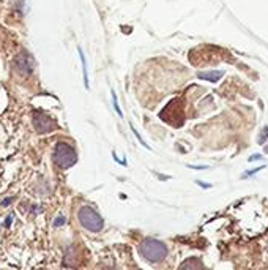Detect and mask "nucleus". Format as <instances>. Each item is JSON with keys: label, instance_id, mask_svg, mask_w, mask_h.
I'll use <instances>...</instances> for the list:
<instances>
[{"label": "nucleus", "instance_id": "1", "mask_svg": "<svg viewBox=\"0 0 268 270\" xmlns=\"http://www.w3.org/2000/svg\"><path fill=\"white\" fill-rule=\"evenodd\" d=\"M139 253L149 263H161L167 256V247L156 239H144L139 245Z\"/></svg>", "mask_w": 268, "mask_h": 270}, {"label": "nucleus", "instance_id": "2", "mask_svg": "<svg viewBox=\"0 0 268 270\" xmlns=\"http://www.w3.org/2000/svg\"><path fill=\"white\" fill-rule=\"evenodd\" d=\"M52 158H54V163H55L57 168L68 169L73 164H76L77 154L70 144H67V142H57L55 147H54Z\"/></svg>", "mask_w": 268, "mask_h": 270}, {"label": "nucleus", "instance_id": "3", "mask_svg": "<svg viewBox=\"0 0 268 270\" xmlns=\"http://www.w3.org/2000/svg\"><path fill=\"white\" fill-rule=\"evenodd\" d=\"M77 218H79V223L90 232H100L104 228V221L100 217V213L93 210L92 207H88V205H82V207L79 209Z\"/></svg>", "mask_w": 268, "mask_h": 270}, {"label": "nucleus", "instance_id": "4", "mask_svg": "<svg viewBox=\"0 0 268 270\" xmlns=\"http://www.w3.org/2000/svg\"><path fill=\"white\" fill-rule=\"evenodd\" d=\"M34 126L37 133L44 134V133H51L57 128V123L52 120L49 116H46L41 111H35L34 113Z\"/></svg>", "mask_w": 268, "mask_h": 270}, {"label": "nucleus", "instance_id": "5", "mask_svg": "<svg viewBox=\"0 0 268 270\" xmlns=\"http://www.w3.org/2000/svg\"><path fill=\"white\" fill-rule=\"evenodd\" d=\"M14 65L22 75H30L32 70H34V60H32L30 54L27 51H24L18 55V57H16Z\"/></svg>", "mask_w": 268, "mask_h": 270}, {"label": "nucleus", "instance_id": "6", "mask_svg": "<svg viewBox=\"0 0 268 270\" xmlns=\"http://www.w3.org/2000/svg\"><path fill=\"white\" fill-rule=\"evenodd\" d=\"M223 76H224L223 71H205V73H200L199 75L200 79H205V81H210V82H216Z\"/></svg>", "mask_w": 268, "mask_h": 270}, {"label": "nucleus", "instance_id": "7", "mask_svg": "<svg viewBox=\"0 0 268 270\" xmlns=\"http://www.w3.org/2000/svg\"><path fill=\"white\" fill-rule=\"evenodd\" d=\"M180 270H200V263L197 259H190L182 264Z\"/></svg>", "mask_w": 268, "mask_h": 270}, {"label": "nucleus", "instance_id": "8", "mask_svg": "<svg viewBox=\"0 0 268 270\" xmlns=\"http://www.w3.org/2000/svg\"><path fill=\"white\" fill-rule=\"evenodd\" d=\"M79 57H80V62H82V71H84V84L88 89V71H87V60H85V55L82 52V49H79Z\"/></svg>", "mask_w": 268, "mask_h": 270}, {"label": "nucleus", "instance_id": "9", "mask_svg": "<svg viewBox=\"0 0 268 270\" xmlns=\"http://www.w3.org/2000/svg\"><path fill=\"white\" fill-rule=\"evenodd\" d=\"M112 103H114V108H115V113L121 117L123 116V113H121V109H120V106H118V100H117V95H115V92L112 90Z\"/></svg>", "mask_w": 268, "mask_h": 270}, {"label": "nucleus", "instance_id": "10", "mask_svg": "<svg viewBox=\"0 0 268 270\" xmlns=\"http://www.w3.org/2000/svg\"><path fill=\"white\" fill-rule=\"evenodd\" d=\"M65 223H67V218H65L63 215H60V217H57V218H55L54 226H55V228H59V226H63Z\"/></svg>", "mask_w": 268, "mask_h": 270}, {"label": "nucleus", "instance_id": "11", "mask_svg": "<svg viewBox=\"0 0 268 270\" xmlns=\"http://www.w3.org/2000/svg\"><path fill=\"white\" fill-rule=\"evenodd\" d=\"M133 133H134V136H136L137 139H139V141H141V144H142V146H144L145 149H150V147H149V144H145V141H144V139L141 138V134H139V133H137V131H136L134 128H133Z\"/></svg>", "mask_w": 268, "mask_h": 270}, {"label": "nucleus", "instance_id": "12", "mask_svg": "<svg viewBox=\"0 0 268 270\" xmlns=\"http://www.w3.org/2000/svg\"><path fill=\"white\" fill-rule=\"evenodd\" d=\"M13 201H14V197H6V199H3L0 204H2V207H6V205H10Z\"/></svg>", "mask_w": 268, "mask_h": 270}, {"label": "nucleus", "instance_id": "13", "mask_svg": "<svg viewBox=\"0 0 268 270\" xmlns=\"http://www.w3.org/2000/svg\"><path fill=\"white\" fill-rule=\"evenodd\" d=\"M11 221H13V215H8L6 218H5V228H10L11 226Z\"/></svg>", "mask_w": 268, "mask_h": 270}, {"label": "nucleus", "instance_id": "14", "mask_svg": "<svg viewBox=\"0 0 268 270\" xmlns=\"http://www.w3.org/2000/svg\"><path fill=\"white\" fill-rule=\"evenodd\" d=\"M264 169V166H261V168H256L254 171H251V172H246L245 174V176H243V177H248V176H253V174H256V172H259V171H262Z\"/></svg>", "mask_w": 268, "mask_h": 270}, {"label": "nucleus", "instance_id": "15", "mask_svg": "<svg viewBox=\"0 0 268 270\" xmlns=\"http://www.w3.org/2000/svg\"><path fill=\"white\" fill-rule=\"evenodd\" d=\"M190 168H192V169H199V171H200V169H208V166H191V164H190Z\"/></svg>", "mask_w": 268, "mask_h": 270}, {"label": "nucleus", "instance_id": "16", "mask_svg": "<svg viewBox=\"0 0 268 270\" xmlns=\"http://www.w3.org/2000/svg\"><path fill=\"white\" fill-rule=\"evenodd\" d=\"M261 158H262L261 155H254V156H251V158H249V161H254V160H261Z\"/></svg>", "mask_w": 268, "mask_h": 270}]
</instances>
